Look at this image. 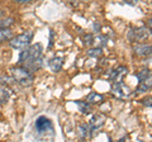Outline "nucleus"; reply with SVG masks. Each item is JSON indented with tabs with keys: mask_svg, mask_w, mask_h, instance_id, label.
<instances>
[{
	"mask_svg": "<svg viewBox=\"0 0 152 142\" xmlns=\"http://www.w3.org/2000/svg\"><path fill=\"white\" fill-rule=\"evenodd\" d=\"M42 55H43V47H42L41 43L29 45L27 48L22 50L18 62L19 65L24 66L32 72H36L43 66Z\"/></svg>",
	"mask_w": 152,
	"mask_h": 142,
	"instance_id": "obj_1",
	"label": "nucleus"
},
{
	"mask_svg": "<svg viewBox=\"0 0 152 142\" xmlns=\"http://www.w3.org/2000/svg\"><path fill=\"white\" fill-rule=\"evenodd\" d=\"M10 76H12L14 83L19 84L23 88L31 86V85L33 84V81H34L33 72L28 70L27 67H24V66H22V65L10 67Z\"/></svg>",
	"mask_w": 152,
	"mask_h": 142,
	"instance_id": "obj_2",
	"label": "nucleus"
},
{
	"mask_svg": "<svg viewBox=\"0 0 152 142\" xmlns=\"http://www.w3.org/2000/svg\"><path fill=\"white\" fill-rule=\"evenodd\" d=\"M33 40V32L32 31H27L24 33H20V34L13 36L10 40H9V45H10L12 48L14 50H24L28 46L31 45V42Z\"/></svg>",
	"mask_w": 152,
	"mask_h": 142,
	"instance_id": "obj_3",
	"label": "nucleus"
},
{
	"mask_svg": "<svg viewBox=\"0 0 152 142\" xmlns=\"http://www.w3.org/2000/svg\"><path fill=\"white\" fill-rule=\"evenodd\" d=\"M34 130L38 135H47L48 132L53 131V124L52 121L46 116H39L34 122Z\"/></svg>",
	"mask_w": 152,
	"mask_h": 142,
	"instance_id": "obj_4",
	"label": "nucleus"
},
{
	"mask_svg": "<svg viewBox=\"0 0 152 142\" xmlns=\"http://www.w3.org/2000/svg\"><path fill=\"white\" fill-rule=\"evenodd\" d=\"M151 33L147 27H138V28H133L128 33V38L132 42H145L150 38Z\"/></svg>",
	"mask_w": 152,
	"mask_h": 142,
	"instance_id": "obj_5",
	"label": "nucleus"
},
{
	"mask_svg": "<svg viewBox=\"0 0 152 142\" xmlns=\"http://www.w3.org/2000/svg\"><path fill=\"white\" fill-rule=\"evenodd\" d=\"M112 94L118 99H126L131 95V90L127 85L123 81H117V83H112Z\"/></svg>",
	"mask_w": 152,
	"mask_h": 142,
	"instance_id": "obj_6",
	"label": "nucleus"
},
{
	"mask_svg": "<svg viewBox=\"0 0 152 142\" xmlns=\"http://www.w3.org/2000/svg\"><path fill=\"white\" fill-rule=\"evenodd\" d=\"M127 74H128V69L126 66H119V67L110 71V74H109V80H110L112 83L123 81V79H124V76Z\"/></svg>",
	"mask_w": 152,
	"mask_h": 142,
	"instance_id": "obj_7",
	"label": "nucleus"
},
{
	"mask_svg": "<svg viewBox=\"0 0 152 142\" xmlns=\"http://www.w3.org/2000/svg\"><path fill=\"white\" fill-rule=\"evenodd\" d=\"M133 52H134V55L140 56V57H146V56L152 55V46L137 42L136 45H133Z\"/></svg>",
	"mask_w": 152,
	"mask_h": 142,
	"instance_id": "obj_8",
	"label": "nucleus"
},
{
	"mask_svg": "<svg viewBox=\"0 0 152 142\" xmlns=\"http://www.w3.org/2000/svg\"><path fill=\"white\" fill-rule=\"evenodd\" d=\"M77 136L80 140H86L93 137V132H91V127L89 123H83V124L77 126Z\"/></svg>",
	"mask_w": 152,
	"mask_h": 142,
	"instance_id": "obj_9",
	"label": "nucleus"
},
{
	"mask_svg": "<svg viewBox=\"0 0 152 142\" xmlns=\"http://www.w3.org/2000/svg\"><path fill=\"white\" fill-rule=\"evenodd\" d=\"M104 123H105V117H104L103 114H99V113L94 114L91 117V119H90V122H89L90 127H91V132L93 131H98L100 127L104 126Z\"/></svg>",
	"mask_w": 152,
	"mask_h": 142,
	"instance_id": "obj_10",
	"label": "nucleus"
},
{
	"mask_svg": "<svg viewBox=\"0 0 152 142\" xmlns=\"http://www.w3.org/2000/svg\"><path fill=\"white\" fill-rule=\"evenodd\" d=\"M151 88H152V74H150L147 78L140 80L138 86H137V91L138 93H145L147 90H150Z\"/></svg>",
	"mask_w": 152,
	"mask_h": 142,
	"instance_id": "obj_11",
	"label": "nucleus"
},
{
	"mask_svg": "<svg viewBox=\"0 0 152 142\" xmlns=\"http://www.w3.org/2000/svg\"><path fill=\"white\" fill-rule=\"evenodd\" d=\"M48 66H50V69L53 71V72H58V71L62 69V66H64V59L62 57H58V56H56V57L50 60Z\"/></svg>",
	"mask_w": 152,
	"mask_h": 142,
	"instance_id": "obj_12",
	"label": "nucleus"
},
{
	"mask_svg": "<svg viewBox=\"0 0 152 142\" xmlns=\"http://www.w3.org/2000/svg\"><path fill=\"white\" fill-rule=\"evenodd\" d=\"M10 99V89L5 85H0V105L7 104Z\"/></svg>",
	"mask_w": 152,
	"mask_h": 142,
	"instance_id": "obj_13",
	"label": "nucleus"
},
{
	"mask_svg": "<svg viewBox=\"0 0 152 142\" xmlns=\"http://www.w3.org/2000/svg\"><path fill=\"white\" fill-rule=\"evenodd\" d=\"M88 103L90 104H98V103H100L103 100V95L102 94H98V93H95V91H91L89 94V95L86 97V99H85Z\"/></svg>",
	"mask_w": 152,
	"mask_h": 142,
	"instance_id": "obj_14",
	"label": "nucleus"
},
{
	"mask_svg": "<svg viewBox=\"0 0 152 142\" xmlns=\"http://www.w3.org/2000/svg\"><path fill=\"white\" fill-rule=\"evenodd\" d=\"M13 37V32L10 28H0V43L9 41Z\"/></svg>",
	"mask_w": 152,
	"mask_h": 142,
	"instance_id": "obj_15",
	"label": "nucleus"
},
{
	"mask_svg": "<svg viewBox=\"0 0 152 142\" xmlns=\"http://www.w3.org/2000/svg\"><path fill=\"white\" fill-rule=\"evenodd\" d=\"M79 107V111L83 113V114H89V113H91V104L88 103L86 100H81V102H77L76 103Z\"/></svg>",
	"mask_w": 152,
	"mask_h": 142,
	"instance_id": "obj_16",
	"label": "nucleus"
},
{
	"mask_svg": "<svg viewBox=\"0 0 152 142\" xmlns=\"http://www.w3.org/2000/svg\"><path fill=\"white\" fill-rule=\"evenodd\" d=\"M14 22H15V19H14L13 17H3L0 18V28H10Z\"/></svg>",
	"mask_w": 152,
	"mask_h": 142,
	"instance_id": "obj_17",
	"label": "nucleus"
},
{
	"mask_svg": "<svg viewBox=\"0 0 152 142\" xmlns=\"http://www.w3.org/2000/svg\"><path fill=\"white\" fill-rule=\"evenodd\" d=\"M88 55L91 56V57H100V56L103 55V50L100 48V47H98V48H90L88 50Z\"/></svg>",
	"mask_w": 152,
	"mask_h": 142,
	"instance_id": "obj_18",
	"label": "nucleus"
},
{
	"mask_svg": "<svg viewBox=\"0 0 152 142\" xmlns=\"http://www.w3.org/2000/svg\"><path fill=\"white\" fill-rule=\"evenodd\" d=\"M150 74H151V71H150L148 69H143V70L138 71V72H136V76H137V79H138V81H140V80L147 78Z\"/></svg>",
	"mask_w": 152,
	"mask_h": 142,
	"instance_id": "obj_19",
	"label": "nucleus"
},
{
	"mask_svg": "<svg viewBox=\"0 0 152 142\" xmlns=\"http://www.w3.org/2000/svg\"><path fill=\"white\" fill-rule=\"evenodd\" d=\"M94 43V36L93 34H85L84 36V45L85 46H91Z\"/></svg>",
	"mask_w": 152,
	"mask_h": 142,
	"instance_id": "obj_20",
	"label": "nucleus"
},
{
	"mask_svg": "<svg viewBox=\"0 0 152 142\" xmlns=\"http://www.w3.org/2000/svg\"><path fill=\"white\" fill-rule=\"evenodd\" d=\"M141 103L143 104L145 107H152V97H146L141 100Z\"/></svg>",
	"mask_w": 152,
	"mask_h": 142,
	"instance_id": "obj_21",
	"label": "nucleus"
},
{
	"mask_svg": "<svg viewBox=\"0 0 152 142\" xmlns=\"http://www.w3.org/2000/svg\"><path fill=\"white\" fill-rule=\"evenodd\" d=\"M147 28H148V31L150 33L152 34V18H150L148 20H147Z\"/></svg>",
	"mask_w": 152,
	"mask_h": 142,
	"instance_id": "obj_22",
	"label": "nucleus"
},
{
	"mask_svg": "<svg viewBox=\"0 0 152 142\" xmlns=\"http://www.w3.org/2000/svg\"><path fill=\"white\" fill-rule=\"evenodd\" d=\"M13 1L17 4H28V3H31L32 0H13Z\"/></svg>",
	"mask_w": 152,
	"mask_h": 142,
	"instance_id": "obj_23",
	"label": "nucleus"
},
{
	"mask_svg": "<svg viewBox=\"0 0 152 142\" xmlns=\"http://www.w3.org/2000/svg\"><path fill=\"white\" fill-rule=\"evenodd\" d=\"M126 3H128L129 5H136L138 3V0H126Z\"/></svg>",
	"mask_w": 152,
	"mask_h": 142,
	"instance_id": "obj_24",
	"label": "nucleus"
},
{
	"mask_svg": "<svg viewBox=\"0 0 152 142\" xmlns=\"http://www.w3.org/2000/svg\"><path fill=\"white\" fill-rule=\"evenodd\" d=\"M4 15H5V12H4L3 9H0V18H3Z\"/></svg>",
	"mask_w": 152,
	"mask_h": 142,
	"instance_id": "obj_25",
	"label": "nucleus"
},
{
	"mask_svg": "<svg viewBox=\"0 0 152 142\" xmlns=\"http://www.w3.org/2000/svg\"><path fill=\"white\" fill-rule=\"evenodd\" d=\"M81 1H90V0H81Z\"/></svg>",
	"mask_w": 152,
	"mask_h": 142,
	"instance_id": "obj_26",
	"label": "nucleus"
}]
</instances>
